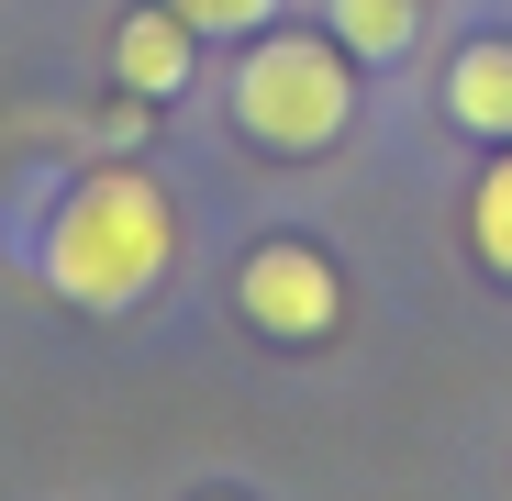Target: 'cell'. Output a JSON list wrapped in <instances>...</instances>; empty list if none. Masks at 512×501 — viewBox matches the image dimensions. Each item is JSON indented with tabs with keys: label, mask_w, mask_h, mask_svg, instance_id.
Returning a JSON list of instances; mask_svg holds the SVG:
<instances>
[{
	"label": "cell",
	"mask_w": 512,
	"mask_h": 501,
	"mask_svg": "<svg viewBox=\"0 0 512 501\" xmlns=\"http://www.w3.org/2000/svg\"><path fill=\"white\" fill-rule=\"evenodd\" d=\"M190 67H201V45H190V23L167 12V0H134V12L112 23V78H123V101H179Z\"/></svg>",
	"instance_id": "cell-4"
},
{
	"label": "cell",
	"mask_w": 512,
	"mask_h": 501,
	"mask_svg": "<svg viewBox=\"0 0 512 501\" xmlns=\"http://www.w3.org/2000/svg\"><path fill=\"white\" fill-rule=\"evenodd\" d=\"M190 34H268L279 23V0H167Z\"/></svg>",
	"instance_id": "cell-8"
},
{
	"label": "cell",
	"mask_w": 512,
	"mask_h": 501,
	"mask_svg": "<svg viewBox=\"0 0 512 501\" xmlns=\"http://www.w3.org/2000/svg\"><path fill=\"white\" fill-rule=\"evenodd\" d=\"M468 257L490 279H512V145L479 167V190H468Z\"/></svg>",
	"instance_id": "cell-7"
},
{
	"label": "cell",
	"mask_w": 512,
	"mask_h": 501,
	"mask_svg": "<svg viewBox=\"0 0 512 501\" xmlns=\"http://www.w3.org/2000/svg\"><path fill=\"white\" fill-rule=\"evenodd\" d=\"M323 34L346 45L357 67H401L423 34V0H323Z\"/></svg>",
	"instance_id": "cell-6"
},
{
	"label": "cell",
	"mask_w": 512,
	"mask_h": 501,
	"mask_svg": "<svg viewBox=\"0 0 512 501\" xmlns=\"http://www.w3.org/2000/svg\"><path fill=\"white\" fill-rule=\"evenodd\" d=\"M446 123L512 145V34H479V45L446 67Z\"/></svg>",
	"instance_id": "cell-5"
},
{
	"label": "cell",
	"mask_w": 512,
	"mask_h": 501,
	"mask_svg": "<svg viewBox=\"0 0 512 501\" xmlns=\"http://www.w3.org/2000/svg\"><path fill=\"white\" fill-rule=\"evenodd\" d=\"M346 123H357V56L334 45V34H301V23L245 34V67H234V134L245 145L323 156Z\"/></svg>",
	"instance_id": "cell-2"
},
{
	"label": "cell",
	"mask_w": 512,
	"mask_h": 501,
	"mask_svg": "<svg viewBox=\"0 0 512 501\" xmlns=\"http://www.w3.org/2000/svg\"><path fill=\"white\" fill-rule=\"evenodd\" d=\"M45 279L78 312H134L167 268H179V201H167L145 167H90L56 212H45Z\"/></svg>",
	"instance_id": "cell-1"
},
{
	"label": "cell",
	"mask_w": 512,
	"mask_h": 501,
	"mask_svg": "<svg viewBox=\"0 0 512 501\" xmlns=\"http://www.w3.org/2000/svg\"><path fill=\"white\" fill-rule=\"evenodd\" d=\"M234 312L256 334H279V346H312V334H334V312H346V279H334V257H312V245H256L234 268Z\"/></svg>",
	"instance_id": "cell-3"
}]
</instances>
